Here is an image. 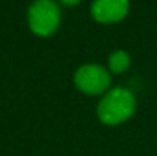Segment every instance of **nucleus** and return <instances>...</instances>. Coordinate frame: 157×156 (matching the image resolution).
I'll return each instance as SVG.
<instances>
[{
    "mask_svg": "<svg viewBox=\"0 0 157 156\" xmlns=\"http://www.w3.org/2000/svg\"><path fill=\"white\" fill-rule=\"evenodd\" d=\"M81 0H61V3L63 5H66V6H75V5H78Z\"/></svg>",
    "mask_w": 157,
    "mask_h": 156,
    "instance_id": "6",
    "label": "nucleus"
},
{
    "mask_svg": "<svg viewBox=\"0 0 157 156\" xmlns=\"http://www.w3.org/2000/svg\"><path fill=\"white\" fill-rule=\"evenodd\" d=\"M128 0H95L92 3V15L99 23H117L128 14Z\"/></svg>",
    "mask_w": 157,
    "mask_h": 156,
    "instance_id": "4",
    "label": "nucleus"
},
{
    "mask_svg": "<svg viewBox=\"0 0 157 156\" xmlns=\"http://www.w3.org/2000/svg\"><path fill=\"white\" fill-rule=\"evenodd\" d=\"M136 110L134 95L124 87L107 92L98 104V118L107 126H117L127 121Z\"/></svg>",
    "mask_w": 157,
    "mask_h": 156,
    "instance_id": "1",
    "label": "nucleus"
},
{
    "mask_svg": "<svg viewBox=\"0 0 157 156\" xmlns=\"http://www.w3.org/2000/svg\"><path fill=\"white\" fill-rule=\"evenodd\" d=\"M131 58L125 51H116L113 52L108 58V67L113 74H122L130 67Z\"/></svg>",
    "mask_w": 157,
    "mask_h": 156,
    "instance_id": "5",
    "label": "nucleus"
},
{
    "mask_svg": "<svg viewBox=\"0 0 157 156\" xmlns=\"http://www.w3.org/2000/svg\"><path fill=\"white\" fill-rule=\"evenodd\" d=\"M75 86L87 95L104 94L110 87V72L99 64H84L75 72Z\"/></svg>",
    "mask_w": 157,
    "mask_h": 156,
    "instance_id": "3",
    "label": "nucleus"
},
{
    "mask_svg": "<svg viewBox=\"0 0 157 156\" xmlns=\"http://www.w3.org/2000/svg\"><path fill=\"white\" fill-rule=\"evenodd\" d=\"M59 22L61 11L53 0H35L28 11V23L35 35H52L58 29Z\"/></svg>",
    "mask_w": 157,
    "mask_h": 156,
    "instance_id": "2",
    "label": "nucleus"
}]
</instances>
